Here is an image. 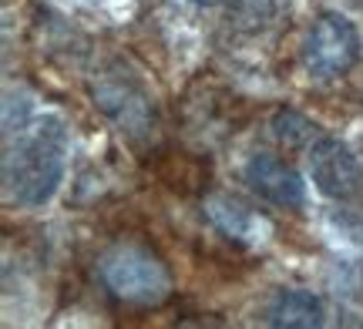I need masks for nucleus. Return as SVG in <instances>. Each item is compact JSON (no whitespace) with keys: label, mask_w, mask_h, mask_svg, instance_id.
<instances>
[{"label":"nucleus","mask_w":363,"mask_h":329,"mask_svg":"<svg viewBox=\"0 0 363 329\" xmlns=\"http://www.w3.org/2000/svg\"><path fill=\"white\" fill-rule=\"evenodd\" d=\"M67 125L57 115H38L4 132V198L38 209L51 202L67 168Z\"/></svg>","instance_id":"obj_1"},{"label":"nucleus","mask_w":363,"mask_h":329,"mask_svg":"<svg viewBox=\"0 0 363 329\" xmlns=\"http://www.w3.org/2000/svg\"><path fill=\"white\" fill-rule=\"evenodd\" d=\"M101 286L121 306L155 309L172 296V272L162 255L142 242H115L98 259Z\"/></svg>","instance_id":"obj_2"},{"label":"nucleus","mask_w":363,"mask_h":329,"mask_svg":"<svg viewBox=\"0 0 363 329\" xmlns=\"http://www.w3.org/2000/svg\"><path fill=\"white\" fill-rule=\"evenodd\" d=\"M91 98L131 138L148 134L152 125H155V101H152V94L142 84V78L131 74L121 61H111L108 67L98 71V78L91 81Z\"/></svg>","instance_id":"obj_3"},{"label":"nucleus","mask_w":363,"mask_h":329,"mask_svg":"<svg viewBox=\"0 0 363 329\" xmlns=\"http://www.w3.org/2000/svg\"><path fill=\"white\" fill-rule=\"evenodd\" d=\"M360 57V34L350 17L343 13H320L310 34L303 40V67L313 78H340Z\"/></svg>","instance_id":"obj_4"},{"label":"nucleus","mask_w":363,"mask_h":329,"mask_svg":"<svg viewBox=\"0 0 363 329\" xmlns=\"http://www.w3.org/2000/svg\"><path fill=\"white\" fill-rule=\"evenodd\" d=\"M313 185L333 202H350L363 192V165L350 148L333 134H320L306 148Z\"/></svg>","instance_id":"obj_5"},{"label":"nucleus","mask_w":363,"mask_h":329,"mask_svg":"<svg viewBox=\"0 0 363 329\" xmlns=\"http://www.w3.org/2000/svg\"><path fill=\"white\" fill-rule=\"evenodd\" d=\"M242 178L246 185L269 205H279V209H303L306 202V182L299 178V171L283 161L279 155H252L242 168Z\"/></svg>","instance_id":"obj_6"},{"label":"nucleus","mask_w":363,"mask_h":329,"mask_svg":"<svg viewBox=\"0 0 363 329\" xmlns=\"http://www.w3.org/2000/svg\"><path fill=\"white\" fill-rule=\"evenodd\" d=\"M202 209H206L208 222L216 225L229 242H239V246H259L272 232V225L266 215H259L256 209H249V205H242V202H235V198H229V195L206 198Z\"/></svg>","instance_id":"obj_7"},{"label":"nucleus","mask_w":363,"mask_h":329,"mask_svg":"<svg viewBox=\"0 0 363 329\" xmlns=\"http://www.w3.org/2000/svg\"><path fill=\"white\" fill-rule=\"evenodd\" d=\"M266 323L286 329L323 326V303L306 289H279L266 306Z\"/></svg>","instance_id":"obj_8"},{"label":"nucleus","mask_w":363,"mask_h":329,"mask_svg":"<svg viewBox=\"0 0 363 329\" xmlns=\"http://www.w3.org/2000/svg\"><path fill=\"white\" fill-rule=\"evenodd\" d=\"M320 134H323L320 132V125L310 121L306 115H299V111L283 108V111H276V115H272V138H276L283 148H289V151L310 148Z\"/></svg>","instance_id":"obj_9"},{"label":"nucleus","mask_w":363,"mask_h":329,"mask_svg":"<svg viewBox=\"0 0 363 329\" xmlns=\"http://www.w3.org/2000/svg\"><path fill=\"white\" fill-rule=\"evenodd\" d=\"M199 7H222V4H235V0H192Z\"/></svg>","instance_id":"obj_10"}]
</instances>
